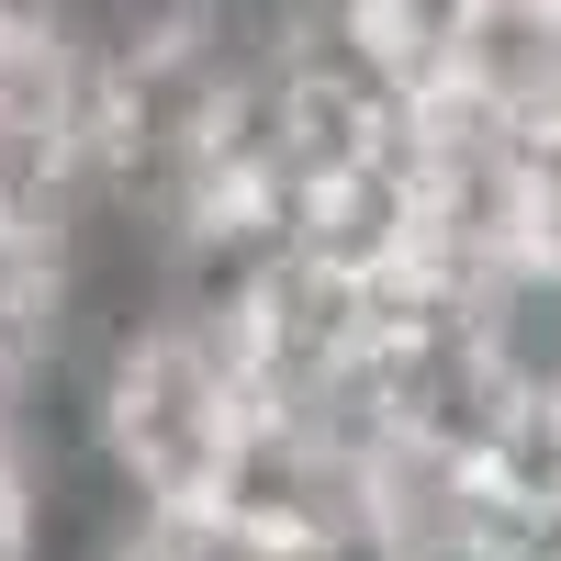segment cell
Wrapping results in <instances>:
<instances>
[{"mask_svg": "<svg viewBox=\"0 0 561 561\" xmlns=\"http://www.w3.org/2000/svg\"><path fill=\"white\" fill-rule=\"evenodd\" d=\"M68 427L113 505H192L248 494L280 449V393L225 280L147 270V293L90 314L68 359Z\"/></svg>", "mask_w": 561, "mask_h": 561, "instance_id": "obj_1", "label": "cell"}, {"mask_svg": "<svg viewBox=\"0 0 561 561\" xmlns=\"http://www.w3.org/2000/svg\"><path fill=\"white\" fill-rule=\"evenodd\" d=\"M561 494L517 415H370L348 561H539Z\"/></svg>", "mask_w": 561, "mask_h": 561, "instance_id": "obj_2", "label": "cell"}, {"mask_svg": "<svg viewBox=\"0 0 561 561\" xmlns=\"http://www.w3.org/2000/svg\"><path fill=\"white\" fill-rule=\"evenodd\" d=\"M90 237H57V225L0 214V393H57L68 359L90 337Z\"/></svg>", "mask_w": 561, "mask_h": 561, "instance_id": "obj_3", "label": "cell"}, {"mask_svg": "<svg viewBox=\"0 0 561 561\" xmlns=\"http://www.w3.org/2000/svg\"><path fill=\"white\" fill-rule=\"evenodd\" d=\"M79 561H348V539L280 517L270 494H192V505H113Z\"/></svg>", "mask_w": 561, "mask_h": 561, "instance_id": "obj_4", "label": "cell"}, {"mask_svg": "<svg viewBox=\"0 0 561 561\" xmlns=\"http://www.w3.org/2000/svg\"><path fill=\"white\" fill-rule=\"evenodd\" d=\"M57 539V427L34 393H0V561H45Z\"/></svg>", "mask_w": 561, "mask_h": 561, "instance_id": "obj_5", "label": "cell"}, {"mask_svg": "<svg viewBox=\"0 0 561 561\" xmlns=\"http://www.w3.org/2000/svg\"><path fill=\"white\" fill-rule=\"evenodd\" d=\"M517 427H528V449H539V472H550V494H561V382H550V393H539V404L517 415Z\"/></svg>", "mask_w": 561, "mask_h": 561, "instance_id": "obj_6", "label": "cell"}]
</instances>
